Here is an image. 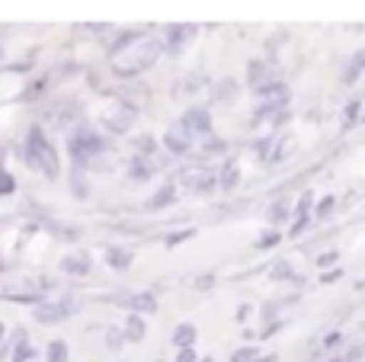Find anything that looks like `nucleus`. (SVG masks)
I'll use <instances>...</instances> for the list:
<instances>
[{"label":"nucleus","mask_w":365,"mask_h":362,"mask_svg":"<svg viewBox=\"0 0 365 362\" xmlns=\"http://www.w3.org/2000/svg\"><path fill=\"white\" fill-rule=\"evenodd\" d=\"M330 209H334V199H324V202H321V209H317V212H321V215H327Z\"/></svg>","instance_id":"f257e3e1"},{"label":"nucleus","mask_w":365,"mask_h":362,"mask_svg":"<svg viewBox=\"0 0 365 362\" xmlns=\"http://www.w3.org/2000/svg\"><path fill=\"white\" fill-rule=\"evenodd\" d=\"M336 260V254H327V257H321V267H330V263Z\"/></svg>","instance_id":"f03ea898"}]
</instances>
